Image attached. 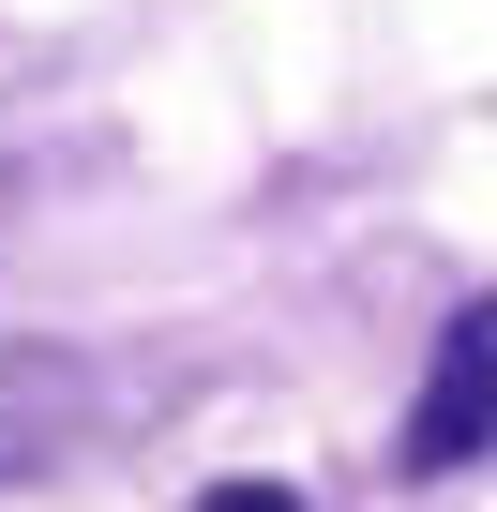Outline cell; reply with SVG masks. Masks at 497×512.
Returning <instances> with one entry per match:
<instances>
[{
  "instance_id": "cell-3",
  "label": "cell",
  "mask_w": 497,
  "mask_h": 512,
  "mask_svg": "<svg viewBox=\"0 0 497 512\" xmlns=\"http://www.w3.org/2000/svg\"><path fill=\"white\" fill-rule=\"evenodd\" d=\"M196 512H302V497H287V482H211Z\"/></svg>"
},
{
  "instance_id": "cell-1",
  "label": "cell",
  "mask_w": 497,
  "mask_h": 512,
  "mask_svg": "<svg viewBox=\"0 0 497 512\" xmlns=\"http://www.w3.org/2000/svg\"><path fill=\"white\" fill-rule=\"evenodd\" d=\"M482 452H497V287L452 302V332H437V362H422V392H407V467H422V482H452V467H482Z\"/></svg>"
},
{
  "instance_id": "cell-2",
  "label": "cell",
  "mask_w": 497,
  "mask_h": 512,
  "mask_svg": "<svg viewBox=\"0 0 497 512\" xmlns=\"http://www.w3.org/2000/svg\"><path fill=\"white\" fill-rule=\"evenodd\" d=\"M61 437V362H0V467H31Z\"/></svg>"
}]
</instances>
